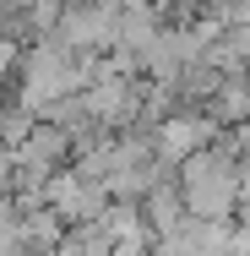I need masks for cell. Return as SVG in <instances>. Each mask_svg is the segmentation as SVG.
<instances>
[{
    "instance_id": "obj_3",
    "label": "cell",
    "mask_w": 250,
    "mask_h": 256,
    "mask_svg": "<svg viewBox=\"0 0 250 256\" xmlns=\"http://www.w3.org/2000/svg\"><path fill=\"white\" fill-rule=\"evenodd\" d=\"M245 114H250V76H223L212 88V126H229Z\"/></svg>"
},
{
    "instance_id": "obj_1",
    "label": "cell",
    "mask_w": 250,
    "mask_h": 256,
    "mask_svg": "<svg viewBox=\"0 0 250 256\" xmlns=\"http://www.w3.org/2000/svg\"><path fill=\"white\" fill-rule=\"evenodd\" d=\"M240 186H245V169L229 158V148H207L185 164L180 174V202H185V218L196 224H229L234 207H240Z\"/></svg>"
},
{
    "instance_id": "obj_2",
    "label": "cell",
    "mask_w": 250,
    "mask_h": 256,
    "mask_svg": "<svg viewBox=\"0 0 250 256\" xmlns=\"http://www.w3.org/2000/svg\"><path fill=\"white\" fill-rule=\"evenodd\" d=\"M152 148H158V158H169V164H191L196 153H207L212 148V114H174V120H163L158 126V136H152Z\"/></svg>"
}]
</instances>
